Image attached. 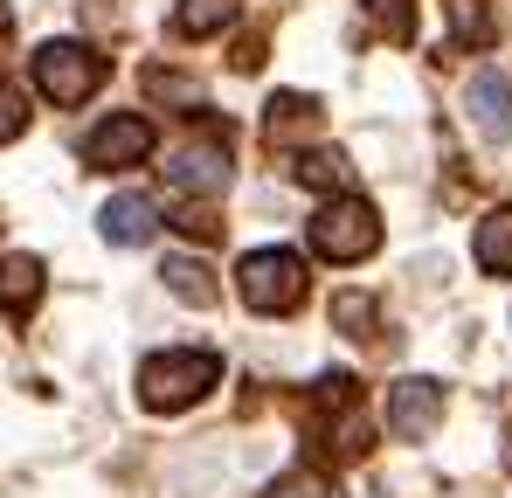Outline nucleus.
Returning <instances> with one entry per match:
<instances>
[{"label": "nucleus", "instance_id": "20e7f679", "mask_svg": "<svg viewBox=\"0 0 512 498\" xmlns=\"http://www.w3.org/2000/svg\"><path fill=\"white\" fill-rule=\"evenodd\" d=\"M35 90L49 97V104H90L97 97V83H104V56L90 49V42H42L35 49Z\"/></svg>", "mask_w": 512, "mask_h": 498}, {"label": "nucleus", "instance_id": "2eb2a0df", "mask_svg": "<svg viewBox=\"0 0 512 498\" xmlns=\"http://www.w3.org/2000/svg\"><path fill=\"white\" fill-rule=\"evenodd\" d=\"M298 187H319V194H333V187H346V153L340 146H312V153H298Z\"/></svg>", "mask_w": 512, "mask_h": 498}, {"label": "nucleus", "instance_id": "f3484780", "mask_svg": "<svg viewBox=\"0 0 512 498\" xmlns=\"http://www.w3.org/2000/svg\"><path fill=\"white\" fill-rule=\"evenodd\" d=\"M367 14L381 21L388 42H416V0H367Z\"/></svg>", "mask_w": 512, "mask_h": 498}, {"label": "nucleus", "instance_id": "0eeeda50", "mask_svg": "<svg viewBox=\"0 0 512 498\" xmlns=\"http://www.w3.org/2000/svg\"><path fill=\"white\" fill-rule=\"evenodd\" d=\"M436 422H443V381L409 374V381H395V388H388V429H395L402 443L436 436Z\"/></svg>", "mask_w": 512, "mask_h": 498}, {"label": "nucleus", "instance_id": "f8f14e48", "mask_svg": "<svg viewBox=\"0 0 512 498\" xmlns=\"http://www.w3.org/2000/svg\"><path fill=\"white\" fill-rule=\"evenodd\" d=\"M160 277H167L173 298H180V305H194V312H208V305L222 298V284H215V277H208V263H194V256H167V270H160Z\"/></svg>", "mask_w": 512, "mask_h": 498}, {"label": "nucleus", "instance_id": "9b49d317", "mask_svg": "<svg viewBox=\"0 0 512 498\" xmlns=\"http://www.w3.org/2000/svg\"><path fill=\"white\" fill-rule=\"evenodd\" d=\"M471 256H478V270H485V277H512V208H492V215L478 222Z\"/></svg>", "mask_w": 512, "mask_h": 498}, {"label": "nucleus", "instance_id": "4be33fe9", "mask_svg": "<svg viewBox=\"0 0 512 498\" xmlns=\"http://www.w3.org/2000/svg\"><path fill=\"white\" fill-rule=\"evenodd\" d=\"M146 90H153V97H173V104H201V90L187 77H167V70H146Z\"/></svg>", "mask_w": 512, "mask_h": 498}, {"label": "nucleus", "instance_id": "4468645a", "mask_svg": "<svg viewBox=\"0 0 512 498\" xmlns=\"http://www.w3.org/2000/svg\"><path fill=\"white\" fill-rule=\"evenodd\" d=\"M312 125H319V104H312V97H298V90L270 97V118H263L270 139H298V132H312Z\"/></svg>", "mask_w": 512, "mask_h": 498}, {"label": "nucleus", "instance_id": "f03ea898", "mask_svg": "<svg viewBox=\"0 0 512 498\" xmlns=\"http://www.w3.org/2000/svg\"><path fill=\"white\" fill-rule=\"evenodd\" d=\"M305 256L298 249H250L236 263V291L250 312H298L305 305Z\"/></svg>", "mask_w": 512, "mask_h": 498}, {"label": "nucleus", "instance_id": "f257e3e1", "mask_svg": "<svg viewBox=\"0 0 512 498\" xmlns=\"http://www.w3.org/2000/svg\"><path fill=\"white\" fill-rule=\"evenodd\" d=\"M208 388H222V353H208V346H173V353H153L139 367V402L153 415L194 409Z\"/></svg>", "mask_w": 512, "mask_h": 498}, {"label": "nucleus", "instance_id": "6ab92c4d", "mask_svg": "<svg viewBox=\"0 0 512 498\" xmlns=\"http://www.w3.org/2000/svg\"><path fill=\"white\" fill-rule=\"evenodd\" d=\"M173 229H180V236H194V243H215V236H222V222H215V208H208V201H187V208L173 215Z\"/></svg>", "mask_w": 512, "mask_h": 498}, {"label": "nucleus", "instance_id": "aec40b11", "mask_svg": "<svg viewBox=\"0 0 512 498\" xmlns=\"http://www.w3.org/2000/svg\"><path fill=\"white\" fill-rule=\"evenodd\" d=\"M270 498H333V485H326L319 471H291V478H277Z\"/></svg>", "mask_w": 512, "mask_h": 498}, {"label": "nucleus", "instance_id": "9d476101", "mask_svg": "<svg viewBox=\"0 0 512 498\" xmlns=\"http://www.w3.org/2000/svg\"><path fill=\"white\" fill-rule=\"evenodd\" d=\"M42 284H49L42 256H0V312L7 319H28L42 305Z\"/></svg>", "mask_w": 512, "mask_h": 498}, {"label": "nucleus", "instance_id": "1a4fd4ad", "mask_svg": "<svg viewBox=\"0 0 512 498\" xmlns=\"http://www.w3.org/2000/svg\"><path fill=\"white\" fill-rule=\"evenodd\" d=\"M97 229H104V243L139 249V243H153V229H160V208H153L146 194H118V201H104Z\"/></svg>", "mask_w": 512, "mask_h": 498}, {"label": "nucleus", "instance_id": "dca6fc26", "mask_svg": "<svg viewBox=\"0 0 512 498\" xmlns=\"http://www.w3.org/2000/svg\"><path fill=\"white\" fill-rule=\"evenodd\" d=\"M374 319H381V312H374L367 291H340V298H333V326H340L346 339H374Z\"/></svg>", "mask_w": 512, "mask_h": 498}, {"label": "nucleus", "instance_id": "423d86ee", "mask_svg": "<svg viewBox=\"0 0 512 498\" xmlns=\"http://www.w3.org/2000/svg\"><path fill=\"white\" fill-rule=\"evenodd\" d=\"M146 153H153V125H146L139 111H118V118H104L97 132H84V166H97V173L139 166Z\"/></svg>", "mask_w": 512, "mask_h": 498}, {"label": "nucleus", "instance_id": "6e6552de", "mask_svg": "<svg viewBox=\"0 0 512 498\" xmlns=\"http://www.w3.org/2000/svg\"><path fill=\"white\" fill-rule=\"evenodd\" d=\"M464 111H471V125H478L492 146H506V139H512V77L478 70V77H471V90H464Z\"/></svg>", "mask_w": 512, "mask_h": 498}, {"label": "nucleus", "instance_id": "5701e85b", "mask_svg": "<svg viewBox=\"0 0 512 498\" xmlns=\"http://www.w3.org/2000/svg\"><path fill=\"white\" fill-rule=\"evenodd\" d=\"M0 35H7V14H0Z\"/></svg>", "mask_w": 512, "mask_h": 498}, {"label": "nucleus", "instance_id": "412c9836", "mask_svg": "<svg viewBox=\"0 0 512 498\" xmlns=\"http://www.w3.org/2000/svg\"><path fill=\"white\" fill-rule=\"evenodd\" d=\"M457 42H492V21L478 0H457Z\"/></svg>", "mask_w": 512, "mask_h": 498}, {"label": "nucleus", "instance_id": "ddd939ff", "mask_svg": "<svg viewBox=\"0 0 512 498\" xmlns=\"http://www.w3.org/2000/svg\"><path fill=\"white\" fill-rule=\"evenodd\" d=\"M236 21V0H180L173 7V28L187 35V42H201V35H222Z\"/></svg>", "mask_w": 512, "mask_h": 498}, {"label": "nucleus", "instance_id": "a211bd4d", "mask_svg": "<svg viewBox=\"0 0 512 498\" xmlns=\"http://www.w3.org/2000/svg\"><path fill=\"white\" fill-rule=\"evenodd\" d=\"M21 132H28V97H21V83L0 77V146L21 139Z\"/></svg>", "mask_w": 512, "mask_h": 498}, {"label": "nucleus", "instance_id": "39448f33", "mask_svg": "<svg viewBox=\"0 0 512 498\" xmlns=\"http://www.w3.org/2000/svg\"><path fill=\"white\" fill-rule=\"evenodd\" d=\"M167 187L194 194V201L222 194V187H229V125H208L201 139L173 146V153H167Z\"/></svg>", "mask_w": 512, "mask_h": 498}, {"label": "nucleus", "instance_id": "7ed1b4c3", "mask_svg": "<svg viewBox=\"0 0 512 498\" xmlns=\"http://www.w3.org/2000/svg\"><path fill=\"white\" fill-rule=\"evenodd\" d=\"M305 236H312V249H319L326 263H360V256L381 249V215H374V201L340 194V201H326V208L312 215Z\"/></svg>", "mask_w": 512, "mask_h": 498}]
</instances>
